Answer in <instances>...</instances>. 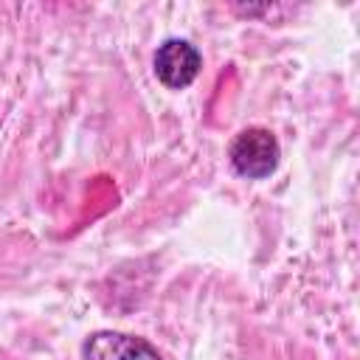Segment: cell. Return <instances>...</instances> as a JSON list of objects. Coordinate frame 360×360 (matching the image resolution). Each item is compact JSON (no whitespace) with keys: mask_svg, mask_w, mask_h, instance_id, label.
<instances>
[{"mask_svg":"<svg viewBox=\"0 0 360 360\" xmlns=\"http://www.w3.org/2000/svg\"><path fill=\"white\" fill-rule=\"evenodd\" d=\"M152 68H155V76L163 87L186 90L202 70V53L188 39L169 37L158 45V51L152 56Z\"/></svg>","mask_w":360,"mask_h":360,"instance_id":"7a4b0ae2","label":"cell"},{"mask_svg":"<svg viewBox=\"0 0 360 360\" xmlns=\"http://www.w3.org/2000/svg\"><path fill=\"white\" fill-rule=\"evenodd\" d=\"M228 160L239 177L264 180L278 169V160H281L278 138L267 127H248L236 132V138L231 141Z\"/></svg>","mask_w":360,"mask_h":360,"instance_id":"6da1fadb","label":"cell"},{"mask_svg":"<svg viewBox=\"0 0 360 360\" xmlns=\"http://www.w3.org/2000/svg\"><path fill=\"white\" fill-rule=\"evenodd\" d=\"M82 360H163V357L149 340L138 335L101 329L84 338Z\"/></svg>","mask_w":360,"mask_h":360,"instance_id":"3957f363","label":"cell"}]
</instances>
